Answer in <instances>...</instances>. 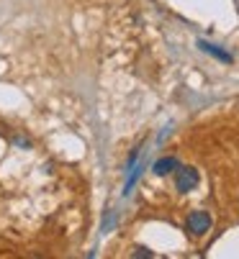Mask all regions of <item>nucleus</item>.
Listing matches in <instances>:
<instances>
[{
    "mask_svg": "<svg viewBox=\"0 0 239 259\" xmlns=\"http://www.w3.org/2000/svg\"><path fill=\"white\" fill-rule=\"evenodd\" d=\"M180 164H178V159L175 157H165V159H159V162H154V175H159V177H165V175H170V172H175Z\"/></svg>",
    "mask_w": 239,
    "mask_h": 259,
    "instance_id": "3",
    "label": "nucleus"
},
{
    "mask_svg": "<svg viewBox=\"0 0 239 259\" xmlns=\"http://www.w3.org/2000/svg\"><path fill=\"white\" fill-rule=\"evenodd\" d=\"M185 226H188V231H190L193 236H203V234L211 229V215H209L206 210H193V213L188 215V221H185Z\"/></svg>",
    "mask_w": 239,
    "mask_h": 259,
    "instance_id": "2",
    "label": "nucleus"
},
{
    "mask_svg": "<svg viewBox=\"0 0 239 259\" xmlns=\"http://www.w3.org/2000/svg\"><path fill=\"white\" fill-rule=\"evenodd\" d=\"M198 185V169L195 167H178L175 169V188L178 193H190Z\"/></svg>",
    "mask_w": 239,
    "mask_h": 259,
    "instance_id": "1",
    "label": "nucleus"
},
{
    "mask_svg": "<svg viewBox=\"0 0 239 259\" xmlns=\"http://www.w3.org/2000/svg\"><path fill=\"white\" fill-rule=\"evenodd\" d=\"M134 256H152V251H147V249H134Z\"/></svg>",
    "mask_w": 239,
    "mask_h": 259,
    "instance_id": "5",
    "label": "nucleus"
},
{
    "mask_svg": "<svg viewBox=\"0 0 239 259\" xmlns=\"http://www.w3.org/2000/svg\"><path fill=\"white\" fill-rule=\"evenodd\" d=\"M198 47H201V49H203L206 54H211V57H216L219 62H226V64L231 62V54H229V52H224V49H219L216 44H209V41H201V44H198Z\"/></svg>",
    "mask_w": 239,
    "mask_h": 259,
    "instance_id": "4",
    "label": "nucleus"
}]
</instances>
